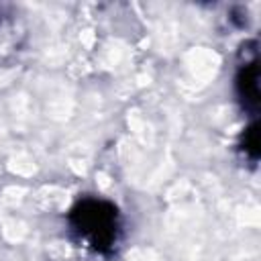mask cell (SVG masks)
I'll use <instances>...</instances> for the list:
<instances>
[{
  "instance_id": "cell-1",
  "label": "cell",
  "mask_w": 261,
  "mask_h": 261,
  "mask_svg": "<svg viewBox=\"0 0 261 261\" xmlns=\"http://www.w3.org/2000/svg\"><path fill=\"white\" fill-rule=\"evenodd\" d=\"M73 230L96 251H108L118 237V212L104 200H84L71 214Z\"/></svg>"
},
{
  "instance_id": "cell-2",
  "label": "cell",
  "mask_w": 261,
  "mask_h": 261,
  "mask_svg": "<svg viewBox=\"0 0 261 261\" xmlns=\"http://www.w3.org/2000/svg\"><path fill=\"white\" fill-rule=\"evenodd\" d=\"M257 63H245V67L241 69L239 73V94L245 102V108L249 110H255L257 108V102H259V84H257Z\"/></svg>"
}]
</instances>
